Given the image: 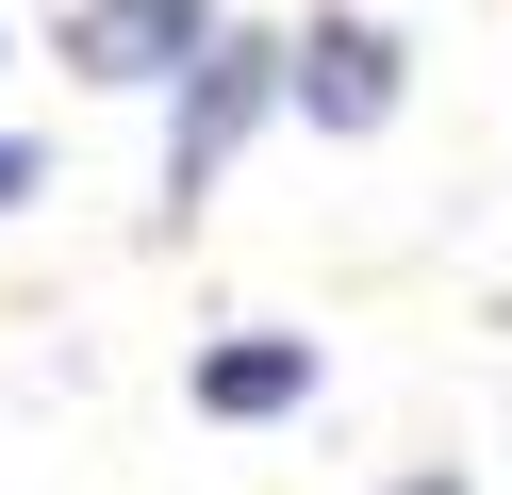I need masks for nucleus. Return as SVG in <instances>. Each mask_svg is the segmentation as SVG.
Listing matches in <instances>:
<instances>
[{
	"label": "nucleus",
	"mask_w": 512,
	"mask_h": 495,
	"mask_svg": "<svg viewBox=\"0 0 512 495\" xmlns=\"http://www.w3.org/2000/svg\"><path fill=\"white\" fill-rule=\"evenodd\" d=\"M100 83H182V66L215 50V0H83V33H67Z\"/></svg>",
	"instance_id": "nucleus-3"
},
{
	"label": "nucleus",
	"mask_w": 512,
	"mask_h": 495,
	"mask_svg": "<svg viewBox=\"0 0 512 495\" xmlns=\"http://www.w3.org/2000/svg\"><path fill=\"white\" fill-rule=\"evenodd\" d=\"M281 99H298L314 132H380L397 116V33L380 17H314L298 50H281Z\"/></svg>",
	"instance_id": "nucleus-2"
},
{
	"label": "nucleus",
	"mask_w": 512,
	"mask_h": 495,
	"mask_svg": "<svg viewBox=\"0 0 512 495\" xmlns=\"http://www.w3.org/2000/svg\"><path fill=\"white\" fill-rule=\"evenodd\" d=\"M265 99H281V50L265 33H215V50L182 66V99H166V198H215V165L265 132Z\"/></svg>",
	"instance_id": "nucleus-1"
},
{
	"label": "nucleus",
	"mask_w": 512,
	"mask_h": 495,
	"mask_svg": "<svg viewBox=\"0 0 512 495\" xmlns=\"http://www.w3.org/2000/svg\"><path fill=\"white\" fill-rule=\"evenodd\" d=\"M314 396V330H232V347L199 363V413L215 429H265V413H298Z\"/></svg>",
	"instance_id": "nucleus-4"
},
{
	"label": "nucleus",
	"mask_w": 512,
	"mask_h": 495,
	"mask_svg": "<svg viewBox=\"0 0 512 495\" xmlns=\"http://www.w3.org/2000/svg\"><path fill=\"white\" fill-rule=\"evenodd\" d=\"M34 182H50V149H34V132H0V215H17Z\"/></svg>",
	"instance_id": "nucleus-5"
},
{
	"label": "nucleus",
	"mask_w": 512,
	"mask_h": 495,
	"mask_svg": "<svg viewBox=\"0 0 512 495\" xmlns=\"http://www.w3.org/2000/svg\"><path fill=\"white\" fill-rule=\"evenodd\" d=\"M397 495H463V462H413V479H397Z\"/></svg>",
	"instance_id": "nucleus-6"
}]
</instances>
